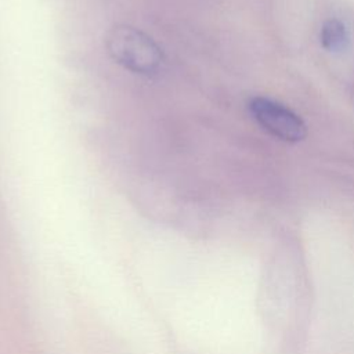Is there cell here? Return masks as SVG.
Returning a JSON list of instances; mask_svg holds the SVG:
<instances>
[{
	"label": "cell",
	"instance_id": "3957f363",
	"mask_svg": "<svg viewBox=\"0 0 354 354\" xmlns=\"http://www.w3.org/2000/svg\"><path fill=\"white\" fill-rule=\"evenodd\" d=\"M319 41L326 51H340L346 48L348 43L346 25L337 18L326 19L319 32Z\"/></svg>",
	"mask_w": 354,
	"mask_h": 354
},
{
	"label": "cell",
	"instance_id": "6da1fadb",
	"mask_svg": "<svg viewBox=\"0 0 354 354\" xmlns=\"http://www.w3.org/2000/svg\"><path fill=\"white\" fill-rule=\"evenodd\" d=\"M105 44L111 57L131 72L152 75L160 66V48L151 37L131 26L112 28Z\"/></svg>",
	"mask_w": 354,
	"mask_h": 354
},
{
	"label": "cell",
	"instance_id": "7a4b0ae2",
	"mask_svg": "<svg viewBox=\"0 0 354 354\" xmlns=\"http://www.w3.org/2000/svg\"><path fill=\"white\" fill-rule=\"evenodd\" d=\"M248 106L252 118L271 136L286 142H299L306 138V123L283 104L267 97H253Z\"/></svg>",
	"mask_w": 354,
	"mask_h": 354
}]
</instances>
